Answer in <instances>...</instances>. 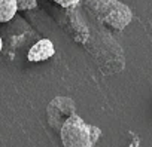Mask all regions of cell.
<instances>
[{
  "instance_id": "cell-4",
  "label": "cell",
  "mask_w": 152,
  "mask_h": 147,
  "mask_svg": "<svg viewBox=\"0 0 152 147\" xmlns=\"http://www.w3.org/2000/svg\"><path fill=\"white\" fill-rule=\"evenodd\" d=\"M20 11H31L37 6V0H17Z\"/></svg>"
},
{
  "instance_id": "cell-2",
  "label": "cell",
  "mask_w": 152,
  "mask_h": 147,
  "mask_svg": "<svg viewBox=\"0 0 152 147\" xmlns=\"http://www.w3.org/2000/svg\"><path fill=\"white\" fill-rule=\"evenodd\" d=\"M55 54L54 45L49 39H40L36 45H33L28 51V61L31 62H39V61H45L48 58H51Z\"/></svg>"
},
{
  "instance_id": "cell-5",
  "label": "cell",
  "mask_w": 152,
  "mask_h": 147,
  "mask_svg": "<svg viewBox=\"0 0 152 147\" xmlns=\"http://www.w3.org/2000/svg\"><path fill=\"white\" fill-rule=\"evenodd\" d=\"M57 5H60L61 8H75L81 0H54Z\"/></svg>"
},
{
  "instance_id": "cell-6",
  "label": "cell",
  "mask_w": 152,
  "mask_h": 147,
  "mask_svg": "<svg viewBox=\"0 0 152 147\" xmlns=\"http://www.w3.org/2000/svg\"><path fill=\"white\" fill-rule=\"evenodd\" d=\"M2 49H3V40H2V37H0V52H2Z\"/></svg>"
},
{
  "instance_id": "cell-3",
  "label": "cell",
  "mask_w": 152,
  "mask_h": 147,
  "mask_svg": "<svg viewBox=\"0 0 152 147\" xmlns=\"http://www.w3.org/2000/svg\"><path fill=\"white\" fill-rule=\"evenodd\" d=\"M18 12L17 0H0V22L11 21Z\"/></svg>"
},
{
  "instance_id": "cell-1",
  "label": "cell",
  "mask_w": 152,
  "mask_h": 147,
  "mask_svg": "<svg viewBox=\"0 0 152 147\" xmlns=\"http://www.w3.org/2000/svg\"><path fill=\"white\" fill-rule=\"evenodd\" d=\"M91 126L85 125L79 117L69 119L61 129V140L66 147H91Z\"/></svg>"
}]
</instances>
